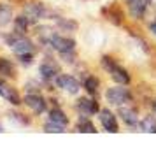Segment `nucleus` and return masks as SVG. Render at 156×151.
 Wrapping results in <instances>:
<instances>
[{"mask_svg": "<svg viewBox=\"0 0 156 151\" xmlns=\"http://www.w3.org/2000/svg\"><path fill=\"white\" fill-rule=\"evenodd\" d=\"M2 39L5 41V46L14 53L16 56L18 55H25V53H35V44L28 37L12 32V34H7V35H2Z\"/></svg>", "mask_w": 156, "mask_h": 151, "instance_id": "1", "label": "nucleus"}, {"mask_svg": "<svg viewBox=\"0 0 156 151\" xmlns=\"http://www.w3.org/2000/svg\"><path fill=\"white\" fill-rule=\"evenodd\" d=\"M102 67L109 72V76L112 77V81H116L118 84H128L130 83V74L125 67H121L114 58L111 56H102Z\"/></svg>", "mask_w": 156, "mask_h": 151, "instance_id": "2", "label": "nucleus"}, {"mask_svg": "<svg viewBox=\"0 0 156 151\" xmlns=\"http://www.w3.org/2000/svg\"><path fill=\"white\" fill-rule=\"evenodd\" d=\"M23 13L28 16L32 23L39 21V20H53V18H51L53 13L44 5L42 2H28V4L25 5V9H23Z\"/></svg>", "mask_w": 156, "mask_h": 151, "instance_id": "3", "label": "nucleus"}, {"mask_svg": "<svg viewBox=\"0 0 156 151\" xmlns=\"http://www.w3.org/2000/svg\"><path fill=\"white\" fill-rule=\"evenodd\" d=\"M105 100L112 106H123L126 102L132 100V93L128 88L123 86H112V88H107L105 92Z\"/></svg>", "mask_w": 156, "mask_h": 151, "instance_id": "4", "label": "nucleus"}, {"mask_svg": "<svg viewBox=\"0 0 156 151\" xmlns=\"http://www.w3.org/2000/svg\"><path fill=\"white\" fill-rule=\"evenodd\" d=\"M23 104L28 109H32L34 114H42V113H46V109H48V102H46V99L39 92L27 93L25 99H23Z\"/></svg>", "mask_w": 156, "mask_h": 151, "instance_id": "5", "label": "nucleus"}, {"mask_svg": "<svg viewBox=\"0 0 156 151\" xmlns=\"http://www.w3.org/2000/svg\"><path fill=\"white\" fill-rule=\"evenodd\" d=\"M0 97L5 102H9L11 106H14V107H18V106L23 104V99H21V95L18 93V90L14 86H11L2 76H0Z\"/></svg>", "mask_w": 156, "mask_h": 151, "instance_id": "6", "label": "nucleus"}, {"mask_svg": "<svg viewBox=\"0 0 156 151\" xmlns=\"http://www.w3.org/2000/svg\"><path fill=\"white\" fill-rule=\"evenodd\" d=\"M55 83H56V86L62 92H65V93H69V95H77L79 90H81L79 81L74 76H70V74H58Z\"/></svg>", "mask_w": 156, "mask_h": 151, "instance_id": "7", "label": "nucleus"}, {"mask_svg": "<svg viewBox=\"0 0 156 151\" xmlns=\"http://www.w3.org/2000/svg\"><path fill=\"white\" fill-rule=\"evenodd\" d=\"M39 74H41V77H42L44 81L56 79V76L60 74V65H58L53 58L46 56L42 62H41V65H39Z\"/></svg>", "mask_w": 156, "mask_h": 151, "instance_id": "8", "label": "nucleus"}, {"mask_svg": "<svg viewBox=\"0 0 156 151\" xmlns=\"http://www.w3.org/2000/svg\"><path fill=\"white\" fill-rule=\"evenodd\" d=\"M49 48H53L58 53H67V51H76V41L67 35L55 34L49 41Z\"/></svg>", "mask_w": 156, "mask_h": 151, "instance_id": "9", "label": "nucleus"}, {"mask_svg": "<svg viewBox=\"0 0 156 151\" xmlns=\"http://www.w3.org/2000/svg\"><path fill=\"white\" fill-rule=\"evenodd\" d=\"M76 109L84 116H95V114H98V111H100L98 102L95 99H88V97H81L76 102Z\"/></svg>", "mask_w": 156, "mask_h": 151, "instance_id": "10", "label": "nucleus"}, {"mask_svg": "<svg viewBox=\"0 0 156 151\" xmlns=\"http://www.w3.org/2000/svg\"><path fill=\"white\" fill-rule=\"evenodd\" d=\"M98 120H100V125L107 130V132H119V125H118V120H116V116L112 114V111H109V109H100L98 111Z\"/></svg>", "mask_w": 156, "mask_h": 151, "instance_id": "11", "label": "nucleus"}, {"mask_svg": "<svg viewBox=\"0 0 156 151\" xmlns=\"http://www.w3.org/2000/svg\"><path fill=\"white\" fill-rule=\"evenodd\" d=\"M0 76L5 79H16L18 77V70H16V65L12 60L0 56Z\"/></svg>", "mask_w": 156, "mask_h": 151, "instance_id": "12", "label": "nucleus"}, {"mask_svg": "<svg viewBox=\"0 0 156 151\" xmlns=\"http://www.w3.org/2000/svg\"><path fill=\"white\" fill-rule=\"evenodd\" d=\"M126 5H128V13L133 18H142L147 11L149 0H126Z\"/></svg>", "mask_w": 156, "mask_h": 151, "instance_id": "13", "label": "nucleus"}, {"mask_svg": "<svg viewBox=\"0 0 156 151\" xmlns=\"http://www.w3.org/2000/svg\"><path fill=\"white\" fill-rule=\"evenodd\" d=\"M119 116H121V120L126 125H130V127H133V125L139 123V111L135 107H121Z\"/></svg>", "mask_w": 156, "mask_h": 151, "instance_id": "14", "label": "nucleus"}, {"mask_svg": "<svg viewBox=\"0 0 156 151\" xmlns=\"http://www.w3.org/2000/svg\"><path fill=\"white\" fill-rule=\"evenodd\" d=\"M12 23H14V34H20V35H25L27 32H28V27H30V18L27 14H20L16 16L14 20H12Z\"/></svg>", "mask_w": 156, "mask_h": 151, "instance_id": "15", "label": "nucleus"}, {"mask_svg": "<svg viewBox=\"0 0 156 151\" xmlns=\"http://www.w3.org/2000/svg\"><path fill=\"white\" fill-rule=\"evenodd\" d=\"M76 130H77V132H88V134H95V132H97L93 121L90 120V116H84V114L79 116L77 123H76Z\"/></svg>", "mask_w": 156, "mask_h": 151, "instance_id": "16", "label": "nucleus"}, {"mask_svg": "<svg viewBox=\"0 0 156 151\" xmlns=\"http://www.w3.org/2000/svg\"><path fill=\"white\" fill-rule=\"evenodd\" d=\"M56 28L62 32H76L79 28V23L70 20V18H60L56 16Z\"/></svg>", "mask_w": 156, "mask_h": 151, "instance_id": "17", "label": "nucleus"}, {"mask_svg": "<svg viewBox=\"0 0 156 151\" xmlns=\"http://www.w3.org/2000/svg\"><path fill=\"white\" fill-rule=\"evenodd\" d=\"M49 121L56 123V125H60V127H67L69 125V118H67V114H65L63 111L60 107H55L49 111V118H48Z\"/></svg>", "mask_w": 156, "mask_h": 151, "instance_id": "18", "label": "nucleus"}, {"mask_svg": "<svg viewBox=\"0 0 156 151\" xmlns=\"http://www.w3.org/2000/svg\"><path fill=\"white\" fill-rule=\"evenodd\" d=\"M104 14H105L107 20H109V21H112L114 25H121V21H123V11H121L116 4H112V5L109 7V11L104 9Z\"/></svg>", "mask_w": 156, "mask_h": 151, "instance_id": "19", "label": "nucleus"}, {"mask_svg": "<svg viewBox=\"0 0 156 151\" xmlns=\"http://www.w3.org/2000/svg\"><path fill=\"white\" fill-rule=\"evenodd\" d=\"M12 20H14V16H12L11 5H7V4H0V27L9 25Z\"/></svg>", "mask_w": 156, "mask_h": 151, "instance_id": "20", "label": "nucleus"}, {"mask_svg": "<svg viewBox=\"0 0 156 151\" xmlns=\"http://www.w3.org/2000/svg\"><path fill=\"white\" fill-rule=\"evenodd\" d=\"M83 86H84V90L90 95H97L98 93V88H100V81L95 76H88L84 79V83H83Z\"/></svg>", "mask_w": 156, "mask_h": 151, "instance_id": "21", "label": "nucleus"}, {"mask_svg": "<svg viewBox=\"0 0 156 151\" xmlns=\"http://www.w3.org/2000/svg\"><path fill=\"white\" fill-rule=\"evenodd\" d=\"M140 128L142 132H149V134H154L156 132V120L154 116H146L140 120Z\"/></svg>", "mask_w": 156, "mask_h": 151, "instance_id": "22", "label": "nucleus"}, {"mask_svg": "<svg viewBox=\"0 0 156 151\" xmlns=\"http://www.w3.org/2000/svg\"><path fill=\"white\" fill-rule=\"evenodd\" d=\"M44 132H49V134H62V132H65V127H60V125H56V123L53 121H48L44 123Z\"/></svg>", "mask_w": 156, "mask_h": 151, "instance_id": "23", "label": "nucleus"}, {"mask_svg": "<svg viewBox=\"0 0 156 151\" xmlns=\"http://www.w3.org/2000/svg\"><path fill=\"white\" fill-rule=\"evenodd\" d=\"M18 60L21 65H32L34 63V53H25V55H18Z\"/></svg>", "mask_w": 156, "mask_h": 151, "instance_id": "24", "label": "nucleus"}, {"mask_svg": "<svg viewBox=\"0 0 156 151\" xmlns=\"http://www.w3.org/2000/svg\"><path fill=\"white\" fill-rule=\"evenodd\" d=\"M60 58L63 60L65 63H74L76 62V51H67V53H60Z\"/></svg>", "mask_w": 156, "mask_h": 151, "instance_id": "25", "label": "nucleus"}, {"mask_svg": "<svg viewBox=\"0 0 156 151\" xmlns=\"http://www.w3.org/2000/svg\"><path fill=\"white\" fill-rule=\"evenodd\" d=\"M11 118L16 120L20 125H28V123H30V120H28V118H25V114H21V113H11Z\"/></svg>", "mask_w": 156, "mask_h": 151, "instance_id": "26", "label": "nucleus"}, {"mask_svg": "<svg viewBox=\"0 0 156 151\" xmlns=\"http://www.w3.org/2000/svg\"><path fill=\"white\" fill-rule=\"evenodd\" d=\"M149 30H151V32H153V34L156 35V20H154L153 23H151V25H149Z\"/></svg>", "mask_w": 156, "mask_h": 151, "instance_id": "27", "label": "nucleus"}, {"mask_svg": "<svg viewBox=\"0 0 156 151\" xmlns=\"http://www.w3.org/2000/svg\"><path fill=\"white\" fill-rule=\"evenodd\" d=\"M0 132H4V127H2V125H0Z\"/></svg>", "mask_w": 156, "mask_h": 151, "instance_id": "28", "label": "nucleus"}, {"mask_svg": "<svg viewBox=\"0 0 156 151\" xmlns=\"http://www.w3.org/2000/svg\"><path fill=\"white\" fill-rule=\"evenodd\" d=\"M154 106H156V102H154Z\"/></svg>", "mask_w": 156, "mask_h": 151, "instance_id": "29", "label": "nucleus"}]
</instances>
